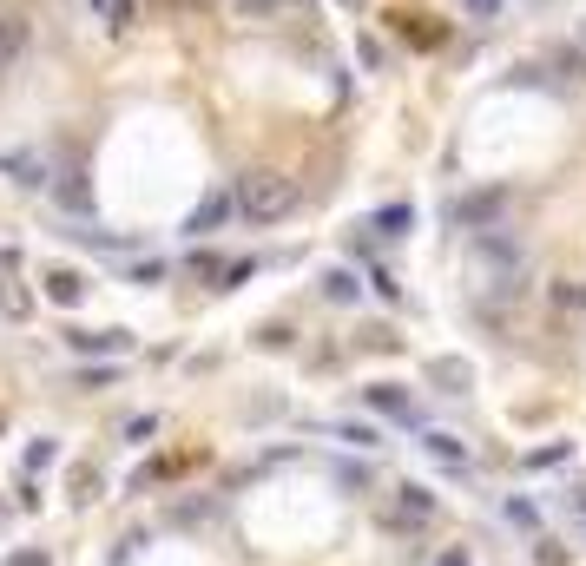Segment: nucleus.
Returning a JSON list of instances; mask_svg holds the SVG:
<instances>
[{"label":"nucleus","mask_w":586,"mask_h":566,"mask_svg":"<svg viewBox=\"0 0 586 566\" xmlns=\"http://www.w3.org/2000/svg\"><path fill=\"white\" fill-rule=\"evenodd\" d=\"M27 53H33V20L27 14H0V79H14L20 66H27Z\"/></svg>","instance_id":"7ed1b4c3"},{"label":"nucleus","mask_w":586,"mask_h":566,"mask_svg":"<svg viewBox=\"0 0 586 566\" xmlns=\"http://www.w3.org/2000/svg\"><path fill=\"white\" fill-rule=\"evenodd\" d=\"M363 409L389 415V422H415V402H409V389H402V382H369V389H363Z\"/></svg>","instance_id":"0eeeda50"},{"label":"nucleus","mask_w":586,"mask_h":566,"mask_svg":"<svg viewBox=\"0 0 586 566\" xmlns=\"http://www.w3.org/2000/svg\"><path fill=\"white\" fill-rule=\"evenodd\" d=\"M7 566H53V553H33V547H27V553H14Z\"/></svg>","instance_id":"c756f323"},{"label":"nucleus","mask_w":586,"mask_h":566,"mask_svg":"<svg viewBox=\"0 0 586 566\" xmlns=\"http://www.w3.org/2000/svg\"><path fill=\"white\" fill-rule=\"evenodd\" d=\"M330 435L349 441V448H382V435H376L369 422H330Z\"/></svg>","instance_id":"dca6fc26"},{"label":"nucleus","mask_w":586,"mask_h":566,"mask_svg":"<svg viewBox=\"0 0 586 566\" xmlns=\"http://www.w3.org/2000/svg\"><path fill=\"white\" fill-rule=\"evenodd\" d=\"M40 290H47V303H60V310H73V303H86V277H80V270H66V264L40 270Z\"/></svg>","instance_id":"1a4fd4ad"},{"label":"nucleus","mask_w":586,"mask_h":566,"mask_svg":"<svg viewBox=\"0 0 586 566\" xmlns=\"http://www.w3.org/2000/svg\"><path fill=\"white\" fill-rule=\"evenodd\" d=\"M152 7H159L165 20H191V14H205L211 0H152Z\"/></svg>","instance_id":"6ab92c4d"},{"label":"nucleus","mask_w":586,"mask_h":566,"mask_svg":"<svg viewBox=\"0 0 586 566\" xmlns=\"http://www.w3.org/2000/svg\"><path fill=\"white\" fill-rule=\"evenodd\" d=\"M554 461H567V441H547L540 455H527V468H554Z\"/></svg>","instance_id":"4be33fe9"},{"label":"nucleus","mask_w":586,"mask_h":566,"mask_svg":"<svg viewBox=\"0 0 586 566\" xmlns=\"http://www.w3.org/2000/svg\"><path fill=\"white\" fill-rule=\"evenodd\" d=\"M106 382H119V369H86L80 389H106Z\"/></svg>","instance_id":"c85d7f7f"},{"label":"nucleus","mask_w":586,"mask_h":566,"mask_svg":"<svg viewBox=\"0 0 586 566\" xmlns=\"http://www.w3.org/2000/svg\"><path fill=\"white\" fill-rule=\"evenodd\" d=\"M573 507H580V514H586V488H573Z\"/></svg>","instance_id":"7c9ffc66"},{"label":"nucleus","mask_w":586,"mask_h":566,"mask_svg":"<svg viewBox=\"0 0 586 566\" xmlns=\"http://www.w3.org/2000/svg\"><path fill=\"white\" fill-rule=\"evenodd\" d=\"M53 191H60L66 211H86V205H93V191H86V172H80V165H73V172H60V185H53Z\"/></svg>","instance_id":"4468645a"},{"label":"nucleus","mask_w":586,"mask_h":566,"mask_svg":"<svg viewBox=\"0 0 586 566\" xmlns=\"http://www.w3.org/2000/svg\"><path fill=\"white\" fill-rule=\"evenodd\" d=\"M396 27L409 33L415 47H428V53H435V47H448V27H442V20H428V14H396Z\"/></svg>","instance_id":"ddd939ff"},{"label":"nucleus","mask_w":586,"mask_h":566,"mask_svg":"<svg viewBox=\"0 0 586 566\" xmlns=\"http://www.w3.org/2000/svg\"><path fill=\"white\" fill-rule=\"evenodd\" d=\"M382 527H389V534H422L428 520H435V494L422 488V481H402L396 494H389V501H382Z\"/></svg>","instance_id":"f03ea898"},{"label":"nucleus","mask_w":586,"mask_h":566,"mask_svg":"<svg viewBox=\"0 0 586 566\" xmlns=\"http://www.w3.org/2000/svg\"><path fill=\"white\" fill-rule=\"evenodd\" d=\"M428 566H475V560H468V547H442Z\"/></svg>","instance_id":"cd10ccee"},{"label":"nucleus","mask_w":586,"mask_h":566,"mask_svg":"<svg viewBox=\"0 0 586 566\" xmlns=\"http://www.w3.org/2000/svg\"><path fill=\"white\" fill-rule=\"evenodd\" d=\"M0 310H7V316H27L33 310V297L20 290V277H0Z\"/></svg>","instance_id":"a211bd4d"},{"label":"nucleus","mask_w":586,"mask_h":566,"mask_svg":"<svg viewBox=\"0 0 586 566\" xmlns=\"http://www.w3.org/2000/svg\"><path fill=\"white\" fill-rule=\"evenodd\" d=\"M376 224H382V237H402V224H409V211H402V205H396V211H382V218H376Z\"/></svg>","instance_id":"a878e982"},{"label":"nucleus","mask_w":586,"mask_h":566,"mask_svg":"<svg viewBox=\"0 0 586 566\" xmlns=\"http://www.w3.org/2000/svg\"><path fill=\"white\" fill-rule=\"evenodd\" d=\"M231 211H238V191H211L205 205H198V211L185 218V231H191V237H205V231H218V224L231 218Z\"/></svg>","instance_id":"9b49d317"},{"label":"nucleus","mask_w":586,"mask_h":566,"mask_svg":"<svg viewBox=\"0 0 586 566\" xmlns=\"http://www.w3.org/2000/svg\"><path fill=\"white\" fill-rule=\"evenodd\" d=\"M0 172L14 178L20 191H47V185H53V165L33 152V145H14V152H0Z\"/></svg>","instance_id":"20e7f679"},{"label":"nucleus","mask_w":586,"mask_h":566,"mask_svg":"<svg viewBox=\"0 0 586 566\" xmlns=\"http://www.w3.org/2000/svg\"><path fill=\"white\" fill-rule=\"evenodd\" d=\"M297 178L290 172H270V165H257V172L238 178V218L244 224H284L290 211H297Z\"/></svg>","instance_id":"f257e3e1"},{"label":"nucleus","mask_w":586,"mask_h":566,"mask_svg":"<svg viewBox=\"0 0 586 566\" xmlns=\"http://www.w3.org/2000/svg\"><path fill=\"white\" fill-rule=\"evenodd\" d=\"M257 343H264V349H290V330H284V323H270V330H257Z\"/></svg>","instance_id":"bb28decb"},{"label":"nucleus","mask_w":586,"mask_h":566,"mask_svg":"<svg viewBox=\"0 0 586 566\" xmlns=\"http://www.w3.org/2000/svg\"><path fill=\"white\" fill-rule=\"evenodd\" d=\"M66 343L80 349V356H126L132 330H66Z\"/></svg>","instance_id":"9d476101"},{"label":"nucleus","mask_w":586,"mask_h":566,"mask_svg":"<svg viewBox=\"0 0 586 566\" xmlns=\"http://www.w3.org/2000/svg\"><path fill=\"white\" fill-rule=\"evenodd\" d=\"M422 376L435 382L442 395H468V389H475V362H461V356H428Z\"/></svg>","instance_id":"39448f33"},{"label":"nucleus","mask_w":586,"mask_h":566,"mask_svg":"<svg viewBox=\"0 0 586 566\" xmlns=\"http://www.w3.org/2000/svg\"><path fill=\"white\" fill-rule=\"evenodd\" d=\"M323 297H330V303H356V297H363L356 270H323Z\"/></svg>","instance_id":"2eb2a0df"},{"label":"nucleus","mask_w":586,"mask_h":566,"mask_svg":"<svg viewBox=\"0 0 586 566\" xmlns=\"http://www.w3.org/2000/svg\"><path fill=\"white\" fill-rule=\"evenodd\" d=\"M547 310H554V323L586 316V277H554L547 283Z\"/></svg>","instance_id":"6e6552de"},{"label":"nucleus","mask_w":586,"mask_h":566,"mask_svg":"<svg viewBox=\"0 0 586 566\" xmlns=\"http://www.w3.org/2000/svg\"><path fill=\"white\" fill-rule=\"evenodd\" d=\"M507 520H521V527H540V507H534V501H507Z\"/></svg>","instance_id":"5701e85b"},{"label":"nucleus","mask_w":586,"mask_h":566,"mask_svg":"<svg viewBox=\"0 0 586 566\" xmlns=\"http://www.w3.org/2000/svg\"><path fill=\"white\" fill-rule=\"evenodd\" d=\"M507 205H514L507 191H481V198H461V205H455V218L468 224V231H494V224L507 218Z\"/></svg>","instance_id":"423d86ee"},{"label":"nucleus","mask_w":586,"mask_h":566,"mask_svg":"<svg viewBox=\"0 0 586 566\" xmlns=\"http://www.w3.org/2000/svg\"><path fill=\"white\" fill-rule=\"evenodd\" d=\"M534 560H540V566H567V553H560V540H540Z\"/></svg>","instance_id":"393cba45"},{"label":"nucleus","mask_w":586,"mask_h":566,"mask_svg":"<svg viewBox=\"0 0 586 566\" xmlns=\"http://www.w3.org/2000/svg\"><path fill=\"white\" fill-rule=\"evenodd\" d=\"M580 47H586V20H580Z\"/></svg>","instance_id":"2f4dec72"},{"label":"nucleus","mask_w":586,"mask_h":566,"mask_svg":"<svg viewBox=\"0 0 586 566\" xmlns=\"http://www.w3.org/2000/svg\"><path fill=\"white\" fill-rule=\"evenodd\" d=\"M53 455H60V448H53V441H33V448H27V474L53 468Z\"/></svg>","instance_id":"412c9836"},{"label":"nucleus","mask_w":586,"mask_h":566,"mask_svg":"<svg viewBox=\"0 0 586 566\" xmlns=\"http://www.w3.org/2000/svg\"><path fill=\"white\" fill-rule=\"evenodd\" d=\"M93 7V20L106 33H126V27H139V0H86Z\"/></svg>","instance_id":"f8f14e48"},{"label":"nucleus","mask_w":586,"mask_h":566,"mask_svg":"<svg viewBox=\"0 0 586 566\" xmlns=\"http://www.w3.org/2000/svg\"><path fill=\"white\" fill-rule=\"evenodd\" d=\"M461 14H468V20H494V14H501V0H461Z\"/></svg>","instance_id":"b1692460"},{"label":"nucleus","mask_w":586,"mask_h":566,"mask_svg":"<svg viewBox=\"0 0 586 566\" xmlns=\"http://www.w3.org/2000/svg\"><path fill=\"white\" fill-rule=\"evenodd\" d=\"M93 494H99V468L80 461V468H73V501H93Z\"/></svg>","instance_id":"aec40b11"},{"label":"nucleus","mask_w":586,"mask_h":566,"mask_svg":"<svg viewBox=\"0 0 586 566\" xmlns=\"http://www.w3.org/2000/svg\"><path fill=\"white\" fill-rule=\"evenodd\" d=\"M422 448H428L435 461H448V468H461V461H468V455H461V441L442 435V428H435V435H422Z\"/></svg>","instance_id":"f3484780"}]
</instances>
